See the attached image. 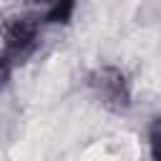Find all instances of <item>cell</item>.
I'll return each mask as SVG.
<instances>
[{"label": "cell", "mask_w": 161, "mask_h": 161, "mask_svg": "<svg viewBox=\"0 0 161 161\" xmlns=\"http://www.w3.org/2000/svg\"><path fill=\"white\" fill-rule=\"evenodd\" d=\"M38 8V20L43 23H68L75 10V0H30Z\"/></svg>", "instance_id": "obj_3"}, {"label": "cell", "mask_w": 161, "mask_h": 161, "mask_svg": "<svg viewBox=\"0 0 161 161\" xmlns=\"http://www.w3.org/2000/svg\"><path fill=\"white\" fill-rule=\"evenodd\" d=\"M93 86H96V91H98V96L106 106H111V108H126L128 106V86H126V78L118 70L103 68L96 75Z\"/></svg>", "instance_id": "obj_2"}, {"label": "cell", "mask_w": 161, "mask_h": 161, "mask_svg": "<svg viewBox=\"0 0 161 161\" xmlns=\"http://www.w3.org/2000/svg\"><path fill=\"white\" fill-rule=\"evenodd\" d=\"M38 40V20L35 18H18L5 25V40H3V63L5 73L13 63L28 58Z\"/></svg>", "instance_id": "obj_1"}, {"label": "cell", "mask_w": 161, "mask_h": 161, "mask_svg": "<svg viewBox=\"0 0 161 161\" xmlns=\"http://www.w3.org/2000/svg\"><path fill=\"white\" fill-rule=\"evenodd\" d=\"M151 153L156 158H161V123H156L151 131Z\"/></svg>", "instance_id": "obj_4"}]
</instances>
